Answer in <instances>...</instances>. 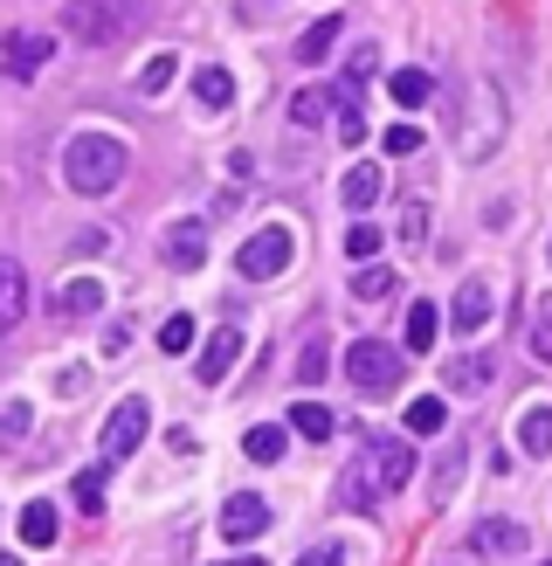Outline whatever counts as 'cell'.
<instances>
[{"mask_svg": "<svg viewBox=\"0 0 552 566\" xmlns=\"http://www.w3.org/2000/svg\"><path fill=\"white\" fill-rule=\"evenodd\" d=\"M414 476V449L394 436H367V449L339 470V512H373L380 497H394Z\"/></svg>", "mask_w": 552, "mask_h": 566, "instance_id": "cell-1", "label": "cell"}, {"mask_svg": "<svg viewBox=\"0 0 552 566\" xmlns=\"http://www.w3.org/2000/svg\"><path fill=\"white\" fill-rule=\"evenodd\" d=\"M125 166H131V153H125V138H110V132H76L63 146V180L76 193H110L125 180Z\"/></svg>", "mask_w": 552, "mask_h": 566, "instance_id": "cell-2", "label": "cell"}, {"mask_svg": "<svg viewBox=\"0 0 552 566\" xmlns=\"http://www.w3.org/2000/svg\"><path fill=\"white\" fill-rule=\"evenodd\" d=\"M63 35H76L83 49H118L138 35V0H70Z\"/></svg>", "mask_w": 552, "mask_h": 566, "instance_id": "cell-3", "label": "cell"}, {"mask_svg": "<svg viewBox=\"0 0 552 566\" xmlns=\"http://www.w3.org/2000/svg\"><path fill=\"white\" fill-rule=\"evenodd\" d=\"M456 146L469 166H484L497 146H505V91L497 83H469L463 91V132H456Z\"/></svg>", "mask_w": 552, "mask_h": 566, "instance_id": "cell-4", "label": "cell"}, {"mask_svg": "<svg viewBox=\"0 0 552 566\" xmlns=\"http://www.w3.org/2000/svg\"><path fill=\"white\" fill-rule=\"evenodd\" d=\"M407 374V353H394L386 338H359V346H346V380L359 394H394Z\"/></svg>", "mask_w": 552, "mask_h": 566, "instance_id": "cell-5", "label": "cell"}, {"mask_svg": "<svg viewBox=\"0 0 552 566\" xmlns=\"http://www.w3.org/2000/svg\"><path fill=\"white\" fill-rule=\"evenodd\" d=\"M290 256H297V235L284 229V221H269V229H256V235L242 242L235 270H242L248 283H269V276H284V270H290Z\"/></svg>", "mask_w": 552, "mask_h": 566, "instance_id": "cell-6", "label": "cell"}, {"mask_svg": "<svg viewBox=\"0 0 552 566\" xmlns=\"http://www.w3.org/2000/svg\"><path fill=\"white\" fill-rule=\"evenodd\" d=\"M146 421H152V408L138 401V394H125V401L104 415V429H97V449H104V463H125L131 449L146 442Z\"/></svg>", "mask_w": 552, "mask_h": 566, "instance_id": "cell-7", "label": "cell"}, {"mask_svg": "<svg viewBox=\"0 0 552 566\" xmlns=\"http://www.w3.org/2000/svg\"><path fill=\"white\" fill-rule=\"evenodd\" d=\"M263 532H269V504L256 491H235L221 504V539L229 546H248V539H263Z\"/></svg>", "mask_w": 552, "mask_h": 566, "instance_id": "cell-8", "label": "cell"}, {"mask_svg": "<svg viewBox=\"0 0 552 566\" xmlns=\"http://www.w3.org/2000/svg\"><path fill=\"white\" fill-rule=\"evenodd\" d=\"M159 256L173 270H201L208 263V221H173V229L159 235Z\"/></svg>", "mask_w": 552, "mask_h": 566, "instance_id": "cell-9", "label": "cell"}, {"mask_svg": "<svg viewBox=\"0 0 552 566\" xmlns=\"http://www.w3.org/2000/svg\"><path fill=\"white\" fill-rule=\"evenodd\" d=\"M524 546H532V539H524L518 518H484L477 532H469V553H477V559H518Z\"/></svg>", "mask_w": 552, "mask_h": 566, "instance_id": "cell-10", "label": "cell"}, {"mask_svg": "<svg viewBox=\"0 0 552 566\" xmlns=\"http://www.w3.org/2000/svg\"><path fill=\"white\" fill-rule=\"evenodd\" d=\"M490 311H497V291H490L484 276H469L463 291H456V304H449V332H484Z\"/></svg>", "mask_w": 552, "mask_h": 566, "instance_id": "cell-11", "label": "cell"}, {"mask_svg": "<svg viewBox=\"0 0 552 566\" xmlns=\"http://www.w3.org/2000/svg\"><path fill=\"white\" fill-rule=\"evenodd\" d=\"M49 55H55V35H42V28H14V35H8V76L28 83Z\"/></svg>", "mask_w": 552, "mask_h": 566, "instance_id": "cell-12", "label": "cell"}, {"mask_svg": "<svg viewBox=\"0 0 552 566\" xmlns=\"http://www.w3.org/2000/svg\"><path fill=\"white\" fill-rule=\"evenodd\" d=\"M235 359H242V332H235V325H221L208 346H201V359H193V374H201L208 387H221V380L235 374Z\"/></svg>", "mask_w": 552, "mask_h": 566, "instance_id": "cell-13", "label": "cell"}, {"mask_svg": "<svg viewBox=\"0 0 552 566\" xmlns=\"http://www.w3.org/2000/svg\"><path fill=\"white\" fill-rule=\"evenodd\" d=\"M442 380H449V394H463V401H469V394H484L497 380V359L490 353H456L449 366H442Z\"/></svg>", "mask_w": 552, "mask_h": 566, "instance_id": "cell-14", "label": "cell"}, {"mask_svg": "<svg viewBox=\"0 0 552 566\" xmlns=\"http://www.w3.org/2000/svg\"><path fill=\"white\" fill-rule=\"evenodd\" d=\"M91 311H104V283H97V276L55 283V318H91Z\"/></svg>", "mask_w": 552, "mask_h": 566, "instance_id": "cell-15", "label": "cell"}, {"mask_svg": "<svg viewBox=\"0 0 552 566\" xmlns=\"http://www.w3.org/2000/svg\"><path fill=\"white\" fill-rule=\"evenodd\" d=\"M21 318H28V270L0 263V325H21Z\"/></svg>", "mask_w": 552, "mask_h": 566, "instance_id": "cell-16", "label": "cell"}, {"mask_svg": "<svg viewBox=\"0 0 552 566\" xmlns=\"http://www.w3.org/2000/svg\"><path fill=\"white\" fill-rule=\"evenodd\" d=\"M55 525H63V518H55V504H49V497H35V504L21 512V546H28V553L55 546Z\"/></svg>", "mask_w": 552, "mask_h": 566, "instance_id": "cell-17", "label": "cell"}, {"mask_svg": "<svg viewBox=\"0 0 552 566\" xmlns=\"http://www.w3.org/2000/svg\"><path fill=\"white\" fill-rule=\"evenodd\" d=\"M518 449H524V457H552V408L545 401L518 415Z\"/></svg>", "mask_w": 552, "mask_h": 566, "instance_id": "cell-18", "label": "cell"}, {"mask_svg": "<svg viewBox=\"0 0 552 566\" xmlns=\"http://www.w3.org/2000/svg\"><path fill=\"white\" fill-rule=\"evenodd\" d=\"M339 193H346V208H352V214H367V208L380 201V166H346Z\"/></svg>", "mask_w": 552, "mask_h": 566, "instance_id": "cell-19", "label": "cell"}, {"mask_svg": "<svg viewBox=\"0 0 552 566\" xmlns=\"http://www.w3.org/2000/svg\"><path fill=\"white\" fill-rule=\"evenodd\" d=\"M386 91H394L401 111H422V104L435 97V76H428V70H394V76H386Z\"/></svg>", "mask_w": 552, "mask_h": 566, "instance_id": "cell-20", "label": "cell"}, {"mask_svg": "<svg viewBox=\"0 0 552 566\" xmlns=\"http://www.w3.org/2000/svg\"><path fill=\"white\" fill-rule=\"evenodd\" d=\"M339 49V14H325V21H311L297 35V63H325V55Z\"/></svg>", "mask_w": 552, "mask_h": 566, "instance_id": "cell-21", "label": "cell"}, {"mask_svg": "<svg viewBox=\"0 0 552 566\" xmlns=\"http://www.w3.org/2000/svg\"><path fill=\"white\" fill-rule=\"evenodd\" d=\"M284 442H290V436L276 429V421H263V429L242 436V457H248V463H284Z\"/></svg>", "mask_w": 552, "mask_h": 566, "instance_id": "cell-22", "label": "cell"}, {"mask_svg": "<svg viewBox=\"0 0 552 566\" xmlns=\"http://www.w3.org/2000/svg\"><path fill=\"white\" fill-rule=\"evenodd\" d=\"M435 332H442V311L435 304H407V353H435Z\"/></svg>", "mask_w": 552, "mask_h": 566, "instance_id": "cell-23", "label": "cell"}, {"mask_svg": "<svg viewBox=\"0 0 552 566\" xmlns=\"http://www.w3.org/2000/svg\"><path fill=\"white\" fill-rule=\"evenodd\" d=\"M339 111V91H297L290 97V125H325Z\"/></svg>", "mask_w": 552, "mask_h": 566, "instance_id": "cell-24", "label": "cell"}, {"mask_svg": "<svg viewBox=\"0 0 552 566\" xmlns=\"http://www.w3.org/2000/svg\"><path fill=\"white\" fill-rule=\"evenodd\" d=\"M394 291H401V276L380 270V263H367V270L352 276V297H359V304H380V297H394Z\"/></svg>", "mask_w": 552, "mask_h": 566, "instance_id": "cell-25", "label": "cell"}, {"mask_svg": "<svg viewBox=\"0 0 552 566\" xmlns=\"http://www.w3.org/2000/svg\"><path fill=\"white\" fill-rule=\"evenodd\" d=\"M449 429V408L435 401V394H422V401H407V436H442Z\"/></svg>", "mask_w": 552, "mask_h": 566, "instance_id": "cell-26", "label": "cell"}, {"mask_svg": "<svg viewBox=\"0 0 552 566\" xmlns=\"http://www.w3.org/2000/svg\"><path fill=\"white\" fill-rule=\"evenodd\" d=\"M193 97H201L208 111L235 104V76H229V70H201V76H193Z\"/></svg>", "mask_w": 552, "mask_h": 566, "instance_id": "cell-27", "label": "cell"}, {"mask_svg": "<svg viewBox=\"0 0 552 566\" xmlns=\"http://www.w3.org/2000/svg\"><path fill=\"white\" fill-rule=\"evenodd\" d=\"M290 429H297L304 442H325V436H331V408H318V401H297V408H290Z\"/></svg>", "mask_w": 552, "mask_h": 566, "instance_id": "cell-28", "label": "cell"}, {"mask_svg": "<svg viewBox=\"0 0 552 566\" xmlns=\"http://www.w3.org/2000/svg\"><path fill=\"white\" fill-rule=\"evenodd\" d=\"M159 353H166V359H173V353H193V318H187V311H173V318L159 325Z\"/></svg>", "mask_w": 552, "mask_h": 566, "instance_id": "cell-29", "label": "cell"}, {"mask_svg": "<svg viewBox=\"0 0 552 566\" xmlns=\"http://www.w3.org/2000/svg\"><path fill=\"white\" fill-rule=\"evenodd\" d=\"M325 374H331V353H325V338H311V346L297 353V380H304V387H318Z\"/></svg>", "mask_w": 552, "mask_h": 566, "instance_id": "cell-30", "label": "cell"}, {"mask_svg": "<svg viewBox=\"0 0 552 566\" xmlns=\"http://www.w3.org/2000/svg\"><path fill=\"white\" fill-rule=\"evenodd\" d=\"M173 70H180V63H173V55H152V63H146V70H138V91H146V97H159V91H166V83H173Z\"/></svg>", "mask_w": 552, "mask_h": 566, "instance_id": "cell-31", "label": "cell"}, {"mask_svg": "<svg viewBox=\"0 0 552 566\" xmlns=\"http://www.w3.org/2000/svg\"><path fill=\"white\" fill-rule=\"evenodd\" d=\"M346 256H359V263L380 256V229H373V221H352V229H346Z\"/></svg>", "mask_w": 552, "mask_h": 566, "instance_id": "cell-32", "label": "cell"}, {"mask_svg": "<svg viewBox=\"0 0 552 566\" xmlns=\"http://www.w3.org/2000/svg\"><path fill=\"white\" fill-rule=\"evenodd\" d=\"M463 484V449H449V457L435 463V504H449V491Z\"/></svg>", "mask_w": 552, "mask_h": 566, "instance_id": "cell-33", "label": "cell"}, {"mask_svg": "<svg viewBox=\"0 0 552 566\" xmlns=\"http://www.w3.org/2000/svg\"><path fill=\"white\" fill-rule=\"evenodd\" d=\"M532 359H545V366H552V297L532 311Z\"/></svg>", "mask_w": 552, "mask_h": 566, "instance_id": "cell-34", "label": "cell"}, {"mask_svg": "<svg viewBox=\"0 0 552 566\" xmlns=\"http://www.w3.org/2000/svg\"><path fill=\"white\" fill-rule=\"evenodd\" d=\"M380 146L394 153V159H414V153H422V132H414V125H386V138H380Z\"/></svg>", "mask_w": 552, "mask_h": 566, "instance_id": "cell-35", "label": "cell"}, {"mask_svg": "<svg viewBox=\"0 0 552 566\" xmlns=\"http://www.w3.org/2000/svg\"><path fill=\"white\" fill-rule=\"evenodd\" d=\"M428 235V201H401V242H422Z\"/></svg>", "mask_w": 552, "mask_h": 566, "instance_id": "cell-36", "label": "cell"}, {"mask_svg": "<svg viewBox=\"0 0 552 566\" xmlns=\"http://www.w3.org/2000/svg\"><path fill=\"white\" fill-rule=\"evenodd\" d=\"M76 504H83V512H104V470H83L76 476Z\"/></svg>", "mask_w": 552, "mask_h": 566, "instance_id": "cell-37", "label": "cell"}, {"mask_svg": "<svg viewBox=\"0 0 552 566\" xmlns=\"http://www.w3.org/2000/svg\"><path fill=\"white\" fill-rule=\"evenodd\" d=\"M373 70H380V49H373V42H359V49H352V63H346V83H367Z\"/></svg>", "mask_w": 552, "mask_h": 566, "instance_id": "cell-38", "label": "cell"}, {"mask_svg": "<svg viewBox=\"0 0 552 566\" xmlns=\"http://www.w3.org/2000/svg\"><path fill=\"white\" fill-rule=\"evenodd\" d=\"M28 421H35V415H28V401H8V415H0V429H8V442H21V436H28Z\"/></svg>", "mask_w": 552, "mask_h": 566, "instance_id": "cell-39", "label": "cell"}, {"mask_svg": "<svg viewBox=\"0 0 552 566\" xmlns=\"http://www.w3.org/2000/svg\"><path fill=\"white\" fill-rule=\"evenodd\" d=\"M125 346H131V325H125V318H118V325H110V332H104V359H118V353H125Z\"/></svg>", "mask_w": 552, "mask_h": 566, "instance_id": "cell-40", "label": "cell"}, {"mask_svg": "<svg viewBox=\"0 0 552 566\" xmlns=\"http://www.w3.org/2000/svg\"><path fill=\"white\" fill-rule=\"evenodd\" d=\"M331 559H346V546H311L304 553V566H331Z\"/></svg>", "mask_w": 552, "mask_h": 566, "instance_id": "cell-41", "label": "cell"}, {"mask_svg": "<svg viewBox=\"0 0 552 566\" xmlns=\"http://www.w3.org/2000/svg\"><path fill=\"white\" fill-rule=\"evenodd\" d=\"M545 256H552V242H545Z\"/></svg>", "mask_w": 552, "mask_h": 566, "instance_id": "cell-42", "label": "cell"}]
</instances>
